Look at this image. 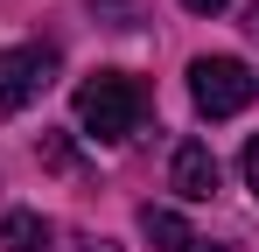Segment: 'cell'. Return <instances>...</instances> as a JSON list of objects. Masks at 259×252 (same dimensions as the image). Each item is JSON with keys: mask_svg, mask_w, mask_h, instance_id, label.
I'll return each mask as SVG.
<instances>
[{"mask_svg": "<svg viewBox=\"0 0 259 252\" xmlns=\"http://www.w3.org/2000/svg\"><path fill=\"white\" fill-rule=\"evenodd\" d=\"M147 119V84L126 77V70H91L77 84V126H84L91 140H105V147H119L133 140Z\"/></svg>", "mask_w": 259, "mask_h": 252, "instance_id": "6da1fadb", "label": "cell"}, {"mask_svg": "<svg viewBox=\"0 0 259 252\" xmlns=\"http://www.w3.org/2000/svg\"><path fill=\"white\" fill-rule=\"evenodd\" d=\"M189 98H196L203 119H231V112H245L259 98V77L238 56H196V63H189Z\"/></svg>", "mask_w": 259, "mask_h": 252, "instance_id": "7a4b0ae2", "label": "cell"}, {"mask_svg": "<svg viewBox=\"0 0 259 252\" xmlns=\"http://www.w3.org/2000/svg\"><path fill=\"white\" fill-rule=\"evenodd\" d=\"M49 84H56V49H49V42L0 49V112H28Z\"/></svg>", "mask_w": 259, "mask_h": 252, "instance_id": "3957f363", "label": "cell"}, {"mask_svg": "<svg viewBox=\"0 0 259 252\" xmlns=\"http://www.w3.org/2000/svg\"><path fill=\"white\" fill-rule=\"evenodd\" d=\"M217 182H224V175H217V154L203 140H182V147H175V168H168V189L182 203H210Z\"/></svg>", "mask_w": 259, "mask_h": 252, "instance_id": "277c9868", "label": "cell"}, {"mask_svg": "<svg viewBox=\"0 0 259 252\" xmlns=\"http://www.w3.org/2000/svg\"><path fill=\"white\" fill-rule=\"evenodd\" d=\"M140 238H147L154 252H189L196 245V231H189L175 210H161V203H140Z\"/></svg>", "mask_w": 259, "mask_h": 252, "instance_id": "5b68a950", "label": "cell"}, {"mask_svg": "<svg viewBox=\"0 0 259 252\" xmlns=\"http://www.w3.org/2000/svg\"><path fill=\"white\" fill-rule=\"evenodd\" d=\"M0 252H49V224L35 210H7L0 217Z\"/></svg>", "mask_w": 259, "mask_h": 252, "instance_id": "8992f818", "label": "cell"}, {"mask_svg": "<svg viewBox=\"0 0 259 252\" xmlns=\"http://www.w3.org/2000/svg\"><path fill=\"white\" fill-rule=\"evenodd\" d=\"M245 189H252V196H259V133H252V140H245Z\"/></svg>", "mask_w": 259, "mask_h": 252, "instance_id": "52a82bcc", "label": "cell"}, {"mask_svg": "<svg viewBox=\"0 0 259 252\" xmlns=\"http://www.w3.org/2000/svg\"><path fill=\"white\" fill-rule=\"evenodd\" d=\"M182 7H189V14H224L231 0H182Z\"/></svg>", "mask_w": 259, "mask_h": 252, "instance_id": "ba28073f", "label": "cell"}, {"mask_svg": "<svg viewBox=\"0 0 259 252\" xmlns=\"http://www.w3.org/2000/svg\"><path fill=\"white\" fill-rule=\"evenodd\" d=\"M189 252H224V245H203V238H196V245H189Z\"/></svg>", "mask_w": 259, "mask_h": 252, "instance_id": "9c48e42d", "label": "cell"}]
</instances>
